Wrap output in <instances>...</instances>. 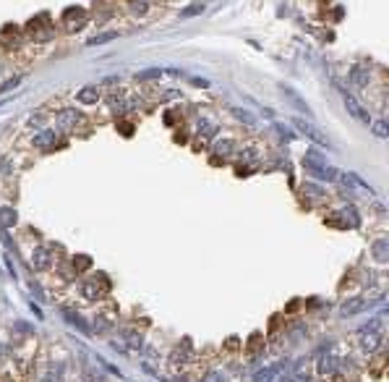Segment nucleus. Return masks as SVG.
<instances>
[{
    "mask_svg": "<svg viewBox=\"0 0 389 382\" xmlns=\"http://www.w3.org/2000/svg\"><path fill=\"white\" fill-rule=\"evenodd\" d=\"M55 123H58V128H63V131H73L76 126L84 123V113L76 110V108H63V110H58Z\"/></svg>",
    "mask_w": 389,
    "mask_h": 382,
    "instance_id": "f257e3e1",
    "label": "nucleus"
},
{
    "mask_svg": "<svg viewBox=\"0 0 389 382\" xmlns=\"http://www.w3.org/2000/svg\"><path fill=\"white\" fill-rule=\"evenodd\" d=\"M293 126L298 128V131L303 134V136H308L311 142H316V144H322V147H326L329 149V139H326V136L319 131V128L311 123V120H303V118H293Z\"/></svg>",
    "mask_w": 389,
    "mask_h": 382,
    "instance_id": "f03ea898",
    "label": "nucleus"
},
{
    "mask_svg": "<svg viewBox=\"0 0 389 382\" xmlns=\"http://www.w3.org/2000/svg\"><path fill=\"white\" fill-rule=\"evenodd\" d=\"M368 307H371L368 299H363V296H350L347 301L340 304V317H355V314H361V311H366Z\"/></svg>",
    "mask_w": 389,
    "mask_h": 382,
    "instance_id": "7ed1b4c3",
    "label": "nucleus"
},
{
    "mask_svg": "<svg viewBox=\"0 0 389 382\" xmlns=\"http://www.w3.org/2000/svg\"><path fill=\"white\" fill-rule=\"evenodd\" d=\"M342 97H345V108H347V113L353 118H358L361 123H366V126H371V116H368V110H363V105L355 100L353 95H347V92H342Z\"/></svg>",
    "mask_w": 389,
    "mask_h": 382,
    "instance_id": "20e7f679",
    "label": "nucleus"
},
{
    "mask_svg": "<svg viewBox=\"0 0 389 382\" xmlns=\"http://www.w3.org/2000/svg\"><path fill=\"white\" fill-rule=\"evenodd\" d=\"M350 84H353L355 89H366L368 87V81H371V71L366 66H361V63H355L353 68H350Z\"/></svg>",
    "mask_w": 389,
    "mask_h": 382,
    "instance_id": "39448f33",
    "label": "nucleus"
},
{
    "mask_svg": "<svg viewBox=\"0 0 389 382\" xmlns=\"http://www.w3.org/2000/svg\"><path fill=\"white\" fill-rule=\"evenodd\" d=\"M55 142H58L55 128H42V131H37L32 136V144L37 149H50V147H55Z\"/></svg>",
    "mask_w": 389,
    "mask_h": 382,
    "instance_id": "423d86ee",
    "label": "nucleus"
},
{
    "mask_svg": "<svg viewBox=\"0 0 389 382\" xmlns=\"http://www.w3.org/2000/svg\"><path fill=\"white\" fill-rule=\"evenodd\" d=\"M280 92H282V95H285V97H287V100H290V105H293V108H295V110H301V113H306V116L311 118V108H308V102H306V100H303V97H301V95H298V92H295L293 87H287V84H285V87H280Z\"/></svg>",
    "mask_w": 389,
    "mask_h": 382,
    "instance_id": "0eeeda50",
    "label": "nucleus"
},
{
    "mask_svg": "<svg viewBox=\"0 0 389 382\" xmlns=\"http://www.w3.org/2000/svg\"><path fill=\"white\" fill-rule=\"evenodd\" d=\"M50 264H52V254L44 246H37L32 251V267L40 270V272H44V270H50Z\"/></svg>",
    "mask_w": 389,
    "mask_h": 382,
    "instance_id": "6e6552de",
    "label": "nucleus"
},
{
    "mask_svg": "<svg viewBox=\"0 0 389 382\" xmlns=\"http://www.w3.org/2000/svg\"><path fill=\"white\" fill-rule=\"evenodd\" d=\"M381 340H384V338H381V333H376V330H368V327H366V330L361 333V348L368 351V354L381 346Z\"/></svg>",
    "mask_w": 389,
    "mask_h": 382,
    "instance_id": "1a4fd4ad",
    "label": "nucleus"
},
{
    "mask_svg": "<svg viewBox=\"0 0 389 382\" xmlns=\"http://www.w3.org/2000/svg\"><path fill=\"white\" fill-rule=\"evenodd\" d=\"M285 364H287V361H280V364H272V366H266V369L256 372V374H254V382H272V377H277V374L285 369Z\"/></svg>",
    "mask_w": 389,
    "mask_h": 382,
    "instance_id": "9d476101",
    "label": "nucleus"
},
{
    "mask_svg": "<svg viewBox=\"0 0 389 382\" xmlns=\"http://www.w3.org/2000/svg\"><path fill=\"white\" fill-rule=\"evenodd\" d=\"M76 100H79L81 105H97V100H100V87H84V89H79Z\"/></svg>",
    "mask_w": 389,
    "mask_h": 382,
    "instance_id": "9b49d317",
    "label": "nucleus"
},
{
    "mask_svg": "<svg viewBox=\"0 0 389 382\" xmlns=\"http://www.w3.org/2000/svg\"><path fill=\"white\" fill-rule=\"evenodd\" d=\"M79 291H81V296H84V299H100V296H102V288H100V283H97V278H94V280L81 283V286H79Z\"/></svg>",
    "mask_w": 389,
    "mask_h": 382,
    "instance_id": "f8f14e48",
    "label": "nucleus"
},
{
    "mask_svg": "<svg viewBox=\"0 0 389 382\" xmlns=\"http://www.w3.org/2000/svg\"><path fill=\"white\" fill-rule=\"evenodd\" d=\"M371 251H373V259H376V262H387V259H389V241L387 239L373 241Z\"/></svg>",
    "mask_w": 389,
    "mask_h": 382,
    "instance_id": "ddd939ff",
    "label": "nucleus"
},
{
    "mask_svg": "<svg viewBox=\"0 0 389 382\" xmlns=\"http://www.w3.org/2000/svg\"><path fill=\"white\" fill-rule=\"evenodd\" d=\"M19 223V215H16V210L13 207H0V228H13Z\"/></svg>",
    "mask_w": 389,
    "mask_h": 382,
    "instance_id": "4468645a",
    "label": "nucleus"
},
{
    "mask_svg": "<svg viewBox=\"0 0 389 382\" xmlns=\"http://www.w3.org/2000/svg\"><path fill=\"white\" fill-rule=\"evenodd\" d=\"M63 317H65V322L76 325L81 333H89V327H86V322L81 319V314H76V311H71V309H63Z\"/></svg>",
    "mask_w": 389,
    "mask_h": 382,
    "instance_id": "2eb2a0df",
    "label": "nucleus"
},
{
    "mask_svg": "<svg viewBox=\"0 0 389 382\" xmlns=\"http://www.w3.org/2000/svg\"><path fill=\"white\" fill-rule=\"evenodd\" d=\"M112 40H118V32H102V34H94L86 45L89 48H97V45H105V42H112Z\"/></svg>",
    "mask_w": 389,
    "mask_h": 382,
    "instance_id": "dca6fc26",
    "label": "nucleus"
},
{
    "mask_svg": "<svg viewBox=\"0 0 389 382\" xmlns=\"http://www.w3.org/2000/svg\"><path fill=\"white\" fill-rule=\"evenodd\" d=\"M162 76V68H144V71L136 73V81H151V79H159Z\"/></svg>",
    "mask_w": 389,
    "mask_h": 382,
    "instance_id": "f3484780",
    "label": "nucleus"
},
{
    "mask_svg": "<svg viewBox=\"0 0 389 382\" xmlns=\"http://www.w3.org/2000/svg\"><path fill=\"white\" fill-rule=\"evenodd\" d=\"M342 217H345V223H347L350 228H358V225H361V217H358L355 207H345V210H342Z\"/></svg>",
    "mask_w": 389,
    "mask_h": 382,
    "instance_id": "a211bd4d",
    "label": "nucleus"
},
{
    "mask_svg": "<svg viewBox=\"0 0 389 382\" xmlns=\"http://www.w3.org/2000/svg\"><path fill=\"white\" fill-rule=\"evenodd\" d=\"M204 8H207V5H204V3H194V5H186V8L180 11V19H191V16H199V13H204Z\"/></svg>",
    "mask_w": 389,
    "mask_h": 382,
    "instance_id": "6ab92c4d",
    "label": "nucleus"
},
{
    "mask_svg": "<svg viewBox=\"0 0 389 382\" xmlns=\"http://www.w3.org/2000/svg\"><path fill=\"white\" fill-rule=\"evenodd\" d=\"M371 131L379 136V139H387L389 136V128H387V120H371Z\"/></svg>",
    "mask_w": 389,
    "mask_h": 382,
    "instance_id": "aec40b11",
    "label": "nucleus"
},
{
    "mask_svg": "<svg viewBox=\"0 0 389 382\" xmlns=\"http://www.w3.org/2000/svg\"><path fill=\"white\" fill-rule=\"evenodd\" d=\"M108 105H110L112 113H126V110H128V108H126V100H123V97H115V95L108 97Z\"/></svg>",
    "mask_w": 389,
    "mask_h": 382,
    "instance_id": "412c9836",
    "label": "nucleus"
},
{
    "mask_svg": "<svg viewBox=\"0 0 389 382\" xmlns=\"http://www.w3.org/2000/svg\"><path fill=\"white\" fill-rule=\"evenodd\" d=\"M233 147H235L233 139H219V142L215 144V152H217V155H230Z\"/></svg>",
    "mask_w": 389,
    "mask_h": 382,
    "instance_id": "4be33fe9",
    "label": "nucleus"
},
{
    "mask_svg": "<svg viewBox=\"0 0 389 382\" xmlns=\"http://www.w3.org/2000/svg\"><path fill=\"white\" fill-rule=\"evenodd\" d=\"M233 116H235V118H238V120H243V123H246V126H254V123H256V120H254V116H251V113H248V110H240V108H233Z\"/></svg>",
    "mask_w": 389,
    "mask_h": 382,
    "instance_id": "5701e85b",
    "label": "nucleus"
},
{
    "mask_svg": "<svg viewBox=\"0 0 389 382\" xmlns=\"http://www.w3.org/2000/svg\"><path fill=\"white\" fill-rule=\"evenodd\" d=\"M334 369V361H332V356H324V358H319V374H329Z\"/></svg>",
    "mask_w": 389,
    "mask_h": 382,
    "instance_id": "b1692460",
    "label": "nucleus"
},
{
    "mask_svg": "<svg viewBox=\"0 0 389 382\" xmlns=\"http://www.w3.org/2000/svg\"><path fill=\"white\" fill-rule=\"evenodd\" d=\"M126 340H128V346H133V348H141V346H144L141 335H139V333H133V330H128V333H126Z\"/></svg>",
    "mask_w": 389,
    "mask_h": 382,
    "instance_id": "393cba45",
    "label": "nucleus"
},
{
    "mask_svg": "<svg viewBox=\"0 0 389 382\" xmlns=\"http://www.w3.org/2000/svg\"><path fill=\"white\" fill-rule=\"evenodd\" d=\"M303 191H306L308 196H324L322 186H316V183H303Z\"/></svg>",
    "mask_w": 389,
    "mask_h": 382,
    "instance_id": "a878e982",
    "label": "nucleus"
},
{
    "mask_svg": "<svg viewBox=\"0 0 389 382\" xmlns=\"http://www.w3.org/2000/svg\"><path fill=\"white\" fill-rule=\"evenodd\" d=\"M131 8H133V13H139V16H144V13L149 11V3H147V0H133V3H131Z\"/></svg>",
    "mask_w": 389,
    "mask_h": 382,
    "instance_id": "bb28decb",
    "label": "nucleus"
},
{
    "mask_svg": "<svg viewBox=\"0 0 389 382\" xmlns=\"http://www.w3.org/2000/svg\"><path fill=\"white\" fill-rule=\"evenodd\" d=\"M19 84H21V76H13V79H8V81L0 84V92H11V89H16Z\"/></svg>",
    "mask_w": 389,
    "mask_h": 382,
    "instance_id": "cd10ccee",
    "label": "nucleus"
},
{
    "mask_svg": "<svg viewBox=\"0 0 389 382\" xmlns=\"http://www.w3.org/2000/svg\"><path fill=\"white\" fill-rule=\"evenodd\" d=\"M94 327H97L100 333H108L110 327H112V322H110V319H105V317H97V319H94Z\"/></svg>",
    "mask_w": 389,
    "mask_h": 382,
    "instance_id": "c85d7f7f",
    "label": "nucleus"
},
{
    "mask_svg": "<svg viewBox=\"0 0 389 382\" xmlns=\"http://www.w3.org/2000/svg\"><path fill=\"white\" fill-rule=\"evenodd\" d=\"M225 377H222V372H217V369H212V372H207V377H204V382H222Z\"/></svg>",
    "mask_w": 389,
    "mask_h": 382,
    "instance_id": "c756f323",
    "label": "nucleus"
},
{
    "mask_svg": "<svg viewBox=\"0 0 389 382\" xmlns=\"http://www.w3.org/2000/svg\"><path fill=\"white\" fill-rule=\"evenodd\" d=\"M126 108L128 110H139V108H144V100H141V97H133V100L126 102Z\"/></svg>",
    "mask_w": 389,
    "mask_h": 382,
    "instance_id": "7c9ffc66",
    "label": "nucleus"
},
{
    "mask_svg": "<svg viewBox=\"0 0 389 382\" xmlns=\"http://www.w3.org/2000/svg\"><path fill=\"white\" fill-rule=\"evenodd\" d=\"M73 264L84 270V267H89V264H91V259H89V257H76V259H73Z\"/></svg>",
    "mask_w": 389,
    "mask_h": 382,
    "instance_id": "2f4dec72",
    "label": "nucleus"
},
{
    "mask_svg": "<svg viewBox=\"0 0 389 382\" xmlns=\"http://www.w3.org/2000/svg\"><path fill=\"white\" fill-rule=\"evenodd\" d=\"M274 128H277V131H280L282 136H285V139H293V134H290V131H287V128H285V126H282V123H274Z\"/></svg>",
    "mask_w": 389,
    "mask_h": 382,
    "instance_id": "473e14b6",
    "label": "nucleus"
},
{
    "mask_svg": "<svg viewBox=\"0 0 389 382\" xmlns=\"http://www.w3.org/2000/svg\"><path fill=\"white\" fill-rule=\"evenodd\" d=\"M191 84H194V87H201V89H207V87H209V81H207V79H191Z\"/></svg>",
    "mask_w": 389,
    "mask_h": 382,
    "instance_id": "72a5a7b5",
    "label": "nucleus"
},
{
    "mask_svg": "<svg viewBox=\"0 0 389 382\" xmlns=\"http://www.w3.org/2000/svg\"><path fill=\"white\" fill-rule=\"evenodd\" d=\"M287 382H308V377H303V374H298V377H290Z\"/></svg>",
    "mask_w": 389,
    "mask_h": 382,
    "instance_id": "f704fd0d",
    "label": "nucleus"
}]
</instances>
